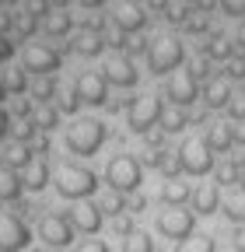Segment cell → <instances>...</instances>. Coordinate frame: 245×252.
<instances>
[{"mask_svg": "<svg viewBox=\"0 0 245 252\" xmlns=\"http://www.w3.org/2000/svg\"><path fill=\"white\" fill-rule=\"evenodd\" d=\"M60 63H63V56H60L53 46H46V42H28V46L21 49V67H25L28 74H35V77L56 74Z\"/></svg>", "mask_w": 245, "mask_h": 252, "instance_id": "6", "label": "cell"}, {"mask_svg": "<svg viewBox=\"0 0 245 252\" xmlns=\"http://www.w3.org/2000/svg\"><path fill=\"white\" fill-rule=\"evenodd\" d=\"M112 231H116L119 238L133 235V231H137V228H133V214H116V217H112Z\"/></svg>", "mask_w": 245, "mask_h": 252, "instance_id": "38", "label": "cell"}, {"mask_svg": "<svg viewBox=\"0 0 245 252\" xmlns=\"http://www.w3.org/2000/svg\"><path fill=\"white\" fill-rule=\"evenodd\" d=\"M109 130H105V123L102 119H74L67 126V133H63V144L70 154H81V158H91L102 144H105Z\"/></svg>", "mask_w": 245, "mask_h": 252, "instance_id": "1", "label": "cell"}, {"mask_svg": "<svg viewBox=\"0 0 245 252\" xmlns=\"http://www.w3.org/2000/svg\"><path fill=\"white\" fill-rule=\"evenodd\" d=\"M39 18L32 14V11H21L18 18H14V32H18V39H32L35 35V32H39Z\"/></svg>", "mask_w": 245, "mask_h": 252, "instance_id": "35", "label": "cell"}, {"mask_svg": "<svg viewBox=\"0 0 245 252\" xmlns=\"http://www.w3.org/2000/svg\"><path fill=\"white\" fill-rule=\"evenodd\" d=\"M42 35H49V39H63V35H70V28H74V14H67L63 7H53L46 18H42Z\"/></svg>", "mask_w": 245, "mask_h": 252, "instance_id": "20", "label": "cell"}, {"mask_svg": "<svg viewBox=\"0 0 245 252\" xmlns=\"http://www.w3.org/2000/svg\"><path fill=\"white\" fill-rule=\"evenodd\" d=\"M154 228H158V235H165V238H172V242H182V238L193 235L196 214L186 210V207H165V210L158 214V220H154Z\"/></svg>", "mask_w": 245, "mask_h": 252, "instance_id": "7", "label": "cell"}, {"mask_svg": "<svg viewBox=\"0 0 245 252\" xmlns=\"http://www.w3.org/2000/svg\"><path fill=\"white\" fill-rule=\"evenodd\" d=\"M49 4H53V7H63V11H67V4H70V0H49Z\"/></svg>", "mask_w": 245, "mask_h": 252, "instance_id": "53", "label": "cell"}, {"mask_svg": "<svg viewBox=\"0 0 245 252\" xmlns=\"http://www.w3.org/2000/svg\"><path fill=\"white\" fill-rule=\"evenodd\" d=\"M39 238L49 245V249H67L74 242V228L63 214H42L39 217Z\"/></svg>", "mask_w": 245, "mask_h": 252, "instance_id": "11", "label": "cell"}, {"mask_svg": "<svg viewBox=\"0 0 245 252\" xmlns=\"http://www.w3.org/2000/svg\"><path fill=\"white\" fill-rule=\"evenodd\" d=\"M165 94L172 98V105L189 109V105L200 98V81H196V74H193V70H175V74H168Z\"/></svg>", "mask_w": 245, "mask_h": 252, "instance_id": "10", "label": "cell"}, {"mask_svg": "<svg viewBox=\"0 0 245 252\" xmlns=\"http://www.w3.org/2000/svg\"><path fill=\"white\" fill-rule=\"evenodd\" d=\"M231 94H235V88H231L228 77H214V81H207V88H203V102H207V109H228Z\"/></svg>", "mask_w": 245, "mask_h": 252, "instance_id": "21", "label": "cell"}, {"mask_svg": "<svg viewBox=\"0 0 245 252\" xmlns=\"http://www.w3.org/2000/svg\"><path fill=\"white\" fill-rule=\"evenodd\" d=\"M28 242H32V231H28L25 217L4 210L0 214V252H21Z\"/></svg>", "mask_w": 245, "mask_h": 252, "instance_id": "9", "label": "cell"}, {"mask_svg": "<svg viewBox=\"0 0 245 252\" xmlns=\"http://www.w3.org/2000/svg\"><path fill=\"white\" fill-rule=\"evenodd\" d=\"M158 196H161L165 207H186V203L193 200V186H189L186 179H165Z\"/></svg>", "mask_w": 245, "mask_h": 252, "instance_id": "19", "label": "cell"}, {"mask_svg": "<svg viewBox=\"0 0 245 252\" xmlns=\"http://www.w3.org/2000/svg\"><path fill=\"white\" fill-rule=\"evenodd\" d=\"M95 189H98V175L84 168V165H63L56 172V193L63 196V200H88V196H95Z\"/></svg>", "mask_w": 245, "mask_h": 252, "instance_id": "4", "label": "cell"}, {"mask_svg": "<svg viewBox=\"0 0 245 252\" xmlns=\"http://www.w3.org/2000/svg\"><path fill=\"white\" fill-rule=\"evenodd\" d=\"M207 147L214 151V154H224V151H231L235 147V123H214V126H207Z\"/></svg>", "mask_w": 245, "mask_h": 252, "instance_id": "22", "label": "cell"}, {"mask_svg": "<svg viewBox=\"0 0 245 252\" xmlns=\"http://www.w3.org/2000/svg\"><path fill=\"white\" fill-rule=\"evenodd\" d=\"M133 4H140V0H133Z\"/></svg>", "mask_w": 245, "mask_h": 252, "instance_id": "56", "label": "cell"}, {"mask_svg": "<svg viewBox=\"0 0 245 252\" xmlns=\"http://www.w3.org/2000/svg\"><path fill=\"white\" fill-rule=\"evenodd\" d=\"M63 217L70 220V228L81 231V235H98L102 231V220H105V214L98 210V203H88V200H77Z\"/></svg>", "mask_w": 245, "mask_h": 252, "instance_id": "12", "label": "cell"}, {"mask_svg": "<svg viewBox=\"0 0 245 252\" xmlns=\"http://www.w3.org/2000/svg\"><path fill=\"white\" fill-rule=\"evenodd\" d=\"M144 207H147V196L140 193V189H137V193H130V196H126V214H140Z\"/></svg>", "mask_w": 245, "mask_h": 252, "instance_id": "41", "label": "cell"}, {"mask_svg": "<svg viewBox=\"0 0 245 252\" xmlns=\"http://www.w3.org/2000/svg\"><path fill=\"white\" fill-rule=\"evenodd\" d=\"M221 207H224V217H228V220H235V224H245V193H242V189H238V193H231Z\"/></svg>", "mask_w": 245, "mask_h": 252, "instance_id": "31", "label": "cell"}, {"mask_svg": "<svg viewBox=\"0 0 245 252\" xmlns=\"http://www.w3.org/2000/svg\"><path fill=\"white\" fill-rule=\"evenodd\" d=\"M221 11L231 18H245V0H221Z\"/></svg>", "mask_w": 245, "mask_h": 252, "instance_id": "42", "label": "cell"}, {"mask_svg": "<svg viewBox=\"0 0 245 252\" xmlns=\"http://www.w3.org/2000/svg\"><path fill=\"white\" fill-rule=\"evenodd\" d=\"M186 60V49L175 35H158L147 42V70L154 77H165V74H175Z\"/></svg>", "mask_w": 245, "mask_h": 252, "instance_id": "2", "label": "cell"}, {"mask_svg": "<svg viewBox=\"0 0 245 252\" xmlns=\"http://www.w3.org/2000/svg\"><path fill=\"white\" fill-rule=\"evenodd\" d=\"M11 28H14V18H11V14H0V35L11 32Z\"/></svg>", "mask_w": 245, "mask_h": 252, "instance_id": "50", "label": "cell"}, {"mask_svg": "<svg viewBox=\"0 0 245 252\" xmlns=\"http://www.w3.org/2000/svg\"><path fill=\"white\" fill-rule=\"evenodd\" d=\"M112 21H116V28L122 32V35H133V32H140L147 25V11L140 4H133V0H126V4H119L112 11Z\"/></svg>", "mask_w": 245, "mask_h": 252, "instance_id": "15", "label": "cell"}, {"mask_svg": "<svg viewBox=\"0 0 245 252\" xmlns=\"http://www.w3.org/2000/svg\"><path fill=\"white\" fill-rule=\"evenodd\" d=\"M161 158H165V151H161V147L147 144V147L140 151V158H137V161H140V165H147V168H158V165H161Z\"/></svg>", "mask_w": 245, "mask_h": 252, "instance_id": "37", "label": "cell"}, {"mask_svg": "<svg viewBox=\"0 0 245 252\" xmlns=\"http://www.w3.org/2000/svg\"><path fill=\"white\" fill-rule=\"evenodd\" d=\"M70 49L77 53V56H102V49H105V32H88V28H81L77 35H74V42H70Z\"/></svg>", "mask_w": 245, "mask_h": 252, "instance_id": "23", "label": "cell"}, {"mask_svg": "<svg viewBox=\"0 0 245 252\" xmlns=\"http://www.w3.org/2000/svg\"><path fill=\"white\" fill-rule=\"evenodd\" d=\"M214 182L217 186H238V161H221L214 168Z\"/></svg>", "mask_w": 245, "mask_h": 252, "instance_id": "36", "label": "cell"}, {"mask_svg": "<svg viewBox=\"0 0 245 252\" xmlns=\"http://www.w3.org/2000/svg\"><path fill=\"white\" fill-rule=\"evenodd\" d=\"M42 252H63V249H49V245H46V249H42Z\"/></svg>", "mask_w": 245, "mask_h": 252, "instance_id": "54", "label": "cell"}, {"mask_svg": "<svg viewBox=\"0 0 245 252\" xmlns=\"http://www.w3.org/2000/svg\"><path fill=\"white\" fill-rule=\"evenodd\" d=\"M60 102H53L60 112H67V116H74L77 109H81V94H77V88L70 84V88H60V94H56Z\"/></svg>", "mask_w": 245, "mask_h": 252, "instance_id": "34", "label": "cell"}, {"mask_svg": "<svg viewBox=\"0 0 245 252\" xmlns=\"http://www.w3.org/2000/svg\"><path fill=\"white\" fill-rule=\"evenodd\" d=\"M25 193V186H21V172H14V168H4L0 165V200H18Z\"/></svg>", "mask_w": 245, "mask_h": 252, "instance_id": "24", "label": "cell"}, {"mask_svg": "<svg viewBox=\"0 0 245 252\" xmlns=\"http://www.w3.org/2000/svg\"><path fill=\"white\" fill-rule=\"evenodd\" d=\"M158 126H161V133H179V130H186V126H189V112L179 109V105H168V109L161 112Z\"/></svg>", "mask_w": 245, "mask_h": 252, "instance_id": "25", "label": "cell"}, {"mask_svg": "<svg viewBox=\"0 0 245 252\" xmlns=\"http://www.w3.org/2000/svg\"><path fill=\"white\" fill-rule=\"evenodd\" d=\"M105 182H109V189L130 196V193H137V189L144 186V165L133 154H116L105 165Z\"/></svg>", "mask_w": 245, "mask_h": 252, "instance_id": "3", "label": "cell"}, {"mask_svg": "<svg viewBox=\"0 0 245 252\" xmlns=\"http://www.w3.org/2000/svg\"><path fill=\"white\" fill-rule=\"evenodd\" d=\"M4 94H7V91H4V81H0V98H4Z\"/></svg>", "mask_w": 245, "mask_h": 252, "instance_id": "55", "label": "cell"}, {"mask_svg": "<svg viewBox=\"0 0 245 252\" xmlns=\"http://www.w3.org/2000/svg\"><path fill=\"white\" fill-rule=\"evenodd\" d=\"M21 186L28 189V193H39V189H46L49 186V161L46 158H32L28 161V168H21Z\"/></svg>", "mask_w": 245, "mask_h": 252, "instance_id": "17", "label": "cell"}, {"mask_svg": "<svg viewBox=\"0 0 245 252\" xmlns=\"http://www.w3.org/2000/svg\"><path fill=\"white\" fill-rule=\"evenodd\" d=\"M102 77H105L112 88H133V84H137V77H140V70H137L133 56L119 53V56H109V60H105Z\"/></svg>", "mask_w": 245, "mask_h": 252, "instance_id": "13", "label": "cell"}, {"mask_svg": "<svg viewBox=\"0 0 245 252\" xmlns=\"http://www.w3.org/2000/svg\"><path fill=\"white\" fill-rule=\"evenodd\" d=\"M77 94H81V105H105L109 102V81L98 74V70H84L77 81H74Z\"/></svg>", "mask_w": 245, "mask_h": 252, "instance_id": "14", "label": "cell"}, {"mask_svg": "<svg viewBox=\"0 0 245 252\" xmlns=\"http://www.w3.org/2000/svg\"><path fill=\"white\" fill-rule=\"evenodd\" d=\"M95 203H98V210H102V214H109V217H116V214H126V196H122V193H116V189H105V193H102Z\"/></svg>", "mask_w": 245, "mask_h": 252, "instance_id": "30", "label": "cell"}, {"mask_svg": "<svg viewBox=\"0 0 245 252\" xmlns=\"http://www.w3.org/2000/svg\"><path fill=\"white\" fill-rule=\"evenodd\" d=\"M32 158H35V147H32V144H25V140H11V144L4 147V154H0V165L21 172V168H28V161H32Z\"/></svg>", "mask_w": 245, "mask_h": 252, "instance_id": "18", "label": "cell"}, {"mask_svg": "<svg viewBox=\"0 0 245 252\" xmlns=\"http://www.w3.org/2000/svg\"><path fill=\"white\" fill-rule=\"evenodd\" d=\"M214 249H217L214 235H203V231H193L189 238H182L175 245V252H214Z\"/></svg>", "mask_w": 245, "mask_h": 252, "instance_id": "28", "label": "cell"}, {"mask_svg": "<svg viewBox=\"0 0 245 252\" xmlns=\"http://www.w3.org/2000/svg\"><path fill=\"white\" fill-rule=\"evenodd\" d=\"M14 116H18V119H32V116H35V112H32V102L18 98V102H14Z\"/></svg>", "mask_w": 245, "mask_h": 252, "instance_id": "45", "label": "cell"}, {"mask_svg": "<svg viewBox=\"0 0 245 252\" xmlns=\"http://www.w3.org/2000/svg\"><path fill=\"white\" fill-rule=\"evenodd\" d=\"M203 53H207V60H231L235 42H231L228 35H210L207 46H203Z\"/></svg>", "mask_w": 245, "mask_h": 252, "instance_id": "29", "label": "cell"}, {"mask_svg": "<svg viewBox=\"0 0 245 252\" xmlns=\"http://www.w3.org/2000/svg\"><path fill=\"white\" fill-rule=\"evenodd\" d=\"M60 116H63V112H60L56 105H42V109L35 112V126H39V133H53L56 126H60Z\"/></svg>", "mask_w": 245, "mask_h": 252, "instance_id": "33", "label": "cell"}, {"mask_svg": "<svg viewBox=\"0 0 245 252\" xmlns=\"http://www.w3.org/2000/svg\"><path fill=\"white\" fill-rule=\"evenodd\" d=\"M158 168H161V175H165V179H179V172H182V165H179V154H172V158L165 154Z\"/></svg>", "mask_w": 245, "mask_h": 252, "instance_id": "40", "label": "cell"}, {"mask_svg": "<svg viewBox=\"0 0 245 252\" xmlns=\"http://www.w3.org/2000/svg\"><path fill=\"white\" fill-rule=\"evenodd\" d=\"M175 154H179V165H182L186 175H207L214 168V151L207 147L203 137H189Z\"/></svg>", "mask_w": 245, "mask_h": 252, "instance_id": "8", "label": "cell"}, {"mask_svg": "<svg viewBox=\"0 0 245 252\" xmlns=\"http://www.w3.org/2000/svg\"><path fill=\"white\" fill-rule=\"evenodd\" d=\"M7 130H11V112H4V109H0V140L7 137Z\"/></svg>", "mask_w": 245, "mask_h": 252, "instance_id": "49", "label": "cell"}, {"mask_svg": "<svg viewBox=\"0 0 245 252\" xmlns=\"http://www.w3.org/2000/svg\"><path fill=\"white\" fill-rule=\"evenodd\" d=\"M11 56H14V42H11L7 35H0V63L11 60Z\"/></svg>", "mask_w": 245, "mask_h": 252, "instance_id": "47", "label": "cell"}, {"mask_svg": "<svg viewBox=\"0 0 245 252\" xmlns=\"http://www.w3.org/2000/svg\"><path fill=\"white\" fill-rule=\"evenodd\" d=\"M81 4H84V7H102L105 0H81Z\"/></svg>", "mask_w": 245, "mask_h": 252, "instance_id": "52", "label": "cell"}, {"mask_svg": "<svg viewBox=\"0 0 245 252\" xmlns=\"http://www.w3.org/2000/svg\"><path fill=\"white\" fill-rule=\"evenodd\" d=\"M231 242H235V252H245V224H238V231L231 235Z\"/></svg>", "mask_w": 245, "mask_h": 252, "instance_id": "48", "label": "cell"}, {"mask_svg": "<svg viewBox=\"0 0 245 252\" xmlns=\"http://www.w3.org/2000/svg\"><path fill=\"white\" fill-rule=\"evenodd\" d=\"M74 252H109V245H105L102 238H84V242H81Z\"/></svg>", "mask_w": 245, "mask_h": 252, "instance_id": "43", "label": "cell"}, {"mask_svg": "<svg viewBox=\"0 0 245 252\" xmlns=\"http://www.w3.org/2000/svg\"><path fill=\"white\" fill-rule=\"evenodd\" d=\"M189 203H193V214L214 217V214L221 210V186H217V182H203V186H196Z\"/></svg>", "mask_w": 245, "mask_h": 252, "instance_id": "16", "label": "cell"}, {"mask_svg": "<svg viewBox=\"0 0 245 252\" xmlns=\"http://www.w3.org/2000/svg\"><path fill=\"white\" fill-rule=\"evenodd\" d=\"M161 112H165V105L158 94H137L126 109V126L133 133H151V126H158Z\"/></svg>", "mask_w": 245, "mask_h": 252, "instance_id": "5", "label": "cell"}, {"mask_svg": "<svg viewBox=\"0 0 245 252\" xmlns=\"http://www.w3.org/2000/svg\"><path fill=\"white\" fill-rule=\"evenodd\" d=\"M228 77L231 81H245V60H231L228 63Z\"/></svg>", "mask_w": 245, "mask_h": 252, "instance_id": "44", "label": "cell"}, {"mask_svg": "<svg viewBox=\"0 0 245 252\" xmlns=\"http://www.w3.org/2000/svg\"><path fill=\"white\" fill-rule=\"evenodd\" d=\"M228 116L235 123H245V91H235L231 94V102H228Z\"/></svg>", "mask_w": 245, "mask_h": 252, "instance_id": "39", "label": "cell"}, {"mask_svg": "<svg viewBox=\"0 0 245 252\" xmlns=\"http://www.w3.org/2000/svg\"><path fill=\"white\" fill-rule=\"evenodd\" d=\"M122 252H154V238H151L147 231H133V235H126L122 238Z\"/></svg>", "mask_w": 245, "mask_h": 252, "instance_id": "32", "label": "cell"}, {"mask_svg": "<svg viewBox=\"0 0 245 252\" xmlns=\"http://www.w3.org/2000/svg\"><path fill=\"white\" fill-rule=\"evenodd\" d=\"M0 81H4V91H11V94H25V91H28V70L21 67V63L7 67Z\"/></svg>", "mask_w": 245, "mask_h": 252, "instance_id": "27", "label": "cell"}, {"mask_svg": "<svg viewBox=\"0 0 245 252\" xmlns=\"http://www.w3.org/2000/svg\"><path fill=\"white\" fill-rule=\"evenodd\" d=\"M238 189L245 193V161H238Z\"/></svg>", "mask_w": 245, "mask_h": 252, "instance_id": "51", "label": "cell"}, {"mask_svg": "<svg viewBox=\"0 0 245 252\" xmlns=\"http://www.w3.org/2000/svg\"><path fill=\"white\" fill-rule=\"evenodd\" d=\"M28 91H32V98H35L39 105H53V102H56V94H60V84H56V77L49 74V77H39Z\"/></svg>", "mask_w": 245, "mask_h": 252, "instance_id": "26", "label": "cell"}, {"mask_svg": "<svg viewBox=\"0 0 245 252\" xmlns=\"http://www.w3.org/2000/svg\"><path fill=\"white\" fill-rule=\"evenodd\" d=\"M186 28H189V32H207L210 21H207L203 14H196V18H186Z\"/></svg>", "mask_w": 245, "mask_h": 252, "instance_id": "46", "label": "cell"}]
</instances>
